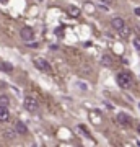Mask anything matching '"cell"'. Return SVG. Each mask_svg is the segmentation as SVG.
<instances>
[{
	"label": "cell",
	"instance_id": "obj_1",
	"mask_svg": "<svg viewBox=\"0 0 140 147\" xmlns=\"http://www.w3.org/2000/svg\"><path fill=\"white\" fill-rule=\"evenodd\" d=\"M132 82H134V79H132V75L129 72L117 74V84H119V87H122V88H130L132 87Z\"/></svg>",
	"mask_w": 140,
	"mask_h": 147
},
{
	"label": "cell",
	"instance_id": "obj_2",
	"mask_svg": "<svg viewBox=\"0 0 140 147\" xmlns=\"http://www.w3.org/2000/svg\"><path fill=\"white\" fill-rule=\"evenodd\" d=\"M34 67L39 69L41 72L44 74H51V65H49V62H47L46 59H34Z\"/></svg>",
	"mask_w": 140,
	"mask_h": 147
},
{
	"label": "cell",
	"instance_id": "obj_3",
	"mask_svg": "<svg viewBox=\"0 0 140 147\" xmlns=\"http://www.w3.org/2000/svg\"><path fill=\"white\" fill-rule=\"evenodd\" d=\"M20 36H21V39H23V41H26V42H31L33 39H34V31H33L31 28L25 26V28H21Z\"/></svg>",
	"mask_w": 140,
	"mask_h": 147
},
{
	"label": "cell",
	"instance_id": "obj_4",
	"mask_svg": "<svg viewBox=\"0 0 140 147\" xmlns=\"http://www.w3.org/2000/svg\"><path fill=\"white\" fill-rule=\"evenodd\" d=\"M38 106H39V103H38L36 98H33V96H26L25 98V108L28 111H36L38 110Z\"/></svg>",
	"mask_w": 140,
	"mask_h": 147
},
{
	"label": "cell",
	"instance_id": "obj_5",
	"mask_svg": "<svg viewBox=\"0 0 140 147\" xmlns=\"http://www.w3.org/2000/svg\"><path fill=\"white\" fill-rule=\"evenodd\" d=\"M111 26L114 28L116 31H121V30L125 26V21L122 20L121 16H116V18H113V20H111Z\"/></svg>",
	"mask_w": 140,
	"mask_h": 147
},
{
	"label": "cell",
	"instance_id": "obj_6",
	"mask_svg": "<svg viewBox=\"0 0 140 147\" xmlns=\"http://www.w3.org/2000/svg\"><path fill=\"white\" fill-rule=\"evenodd\" d=\"M116 119H117V123H119V124H122V126H130V118L125 115V113H119Z\"/></svg>",
	"mask_w": 140,
	"mask_h": 147
},
{
	"label": "cell",
	"instance_id": "obj_7",
	"mask_svg": "<svg viewBox=\"0 0 140 147\" xmlns=\"http://www.w3.org/2000/svg\"><path fill=\"white\" fill-rule=\"evenodd\" d=\"M8 118H10V113H8V108L3 105H0V121L3 123V121H8Z\"/></svg>",
	"mask_w": 140,
	"mask_h": 147
},
{
	"label": "cell",
	"instance_id": "obj_8",
	"mask_svg": "<svg viewBox=\"0 0 140 147\" xmlns=\"http://www.w3.org/2000/svg\"><path fill=\"white\" fill-rule=\"evenodd\" d=\"M15 129H16V132H18V134H21V136H25L26 132H28V127H26L25 124L21 123V121H18V123H16Z\"/></svg>",
	"mask_w": 140,
	"mask_h": 147
},
{
	"label": "cell",
	"instance_id": "obj_9",
	"mask_svg": "<svg viewBox=\"0 0 140 147\" xmlns=\"http://www.w3.org/2000/svg\"><path fill=\"white\" fill-rule=\"evenodd\" d=\"M67 13L70 16H73V18H78V16H80V13H82V10H80V8H77V7H68Z\"/></svg>",
	"mask_w": 140,
	"mask_h": 147
},
{
	"label": "cell",
	"instance_id": "obj_10",
	"mask_svg": "<svg viewBox=\"0 0 140 147\" xmlns=\"http://www.w3.org/2000/svg\"><path fill=\"white\" fill-rule=\"evenodd\" d=\"M101 64L106 65V67H111V65H113V57H111L109 54H104L103 57H101Z\"/></svg>",
	"mask_w": 140,
	"mask_h": 147
},
{
	"label": "cell",
	"instance_id": "obj_11",
	"mask_svg": "<svg viewBox=\"0 0 140 147\" xmlns=\"http://www.w3.org/2000/svg\"><path fill=\"white\" fill-rule=\"evenodd\" d=\"M8 103H10V100H8V96H7V95H2V96H0V105L8 106Z\"/></svg>",
	"mask_w": 140,
	"mask_h": 147
},
{
	"label": "cell",
	"instance_id": "obj_12",
	"mask_svg": "<svg viewBox=\"0 0 140 147\" xmlns=\"http://www.w3.org/2000/svg\"><path fill=\"white\" fill-rule=\"evenodd\" d=\"M121 36H122V38H127V36H129V34H130V30H129V28H122V30H121Z\"/></svg>",
	"mask_w": 140,
	"mask_h": 147
},
{
	"label": "cell",
	"instance_id": "obj_13",
	"mask_svg": "<svg viewBox=\"0 0 140 147\" xmlns=\"http://www.w3.org/2000/svg\"><path fill=\"white\" fill-rule=\"evenodd\" d=\"M85 8H86V10H88L90 13H93V11H94V7L91 5V3H85Z\"/></svg>",
	"mask_w": 140,
	"mask_h": 147
},
{
	"label": "cell",
	"instance_id": "obj_14",
	"mask_svg": "<svg viewBox=\"0 0 140 147\" xmlns=\"http://www.w3.org/2000/svg\"><path fill=\"white\" fill-rule=\"evenodd\" d=\"M5 136H7V137H11V139H13V137H15V132H5Z\"/></svg>",
	"mask_w": 140,
	"mask_h": 147
},
{
	"label": "cell",
	"instance_id": "obj_15",
	"mask_svg": "<svg viewBox=\"0 0 140 147\" xmlns=\"http://www.w3.org/2000/svg\"><path fill=\"white\" fill-rule=\"evenodd\" d=\"M135 15L140 16V8H135Z\"/></svg>",
	"mask_w": 140,
	"mask_h": 147
},
{
	"label": "cell",
	"instance_id": "obj_16",
	"mask_svg": "<svg viewBox=\"0 0 140 147\" xmlns=\"http://www.w3.org/2000/svg\"><path fill=\"white\" fill-rule=\"evenodd\" d=\"M99 2H101V3H109L111 0H99Z\"/></svg>",
	"mask_w": 140,
	"mask_h": 147
},
{
	"label": "cell",
	"instance_id": "obj_17",
	"mask_svg": "<svg viewBox=\"0 0 140 147\" xmlns=\"http://www.w3.org/2000/svg\"><path fill=\"white\" fill-rule=\"evenodd\" d=\"M135 46H137V49L140 51V44H139V42H135Z\"/></svg>",
	"mask_w": 140,
	"mask_h": 147
},
{
	"label": "cell",
	"instance_id": "obj_18",
	"mask_svg": "<svg viewBox=\"0 0 140 147\" xmlns=\"http://www.w3.org/2000/svg\"><path fill=\"white\" fill-rule=\"evenodd\" d=\"M139 132H140V124H139Z\"/></svg>",
	"mask_w": 140,
	"mask_h": 147
},
{
	"label": "cell",
	"instance_id": "obj_19",
	"mask_svg": "<svg viewBox=\"0 0 140 147\" xmlns=\"http://www.w3.org/2000/svg\"><path fill=\"white\" fill-rule=\"evenodd\" d=\"M2 2H7V0H2Z\"/></svg>",
	"mask_w": 140,
	"mask_h": 147
}]
</instances>
